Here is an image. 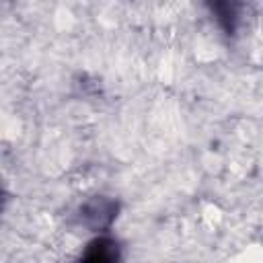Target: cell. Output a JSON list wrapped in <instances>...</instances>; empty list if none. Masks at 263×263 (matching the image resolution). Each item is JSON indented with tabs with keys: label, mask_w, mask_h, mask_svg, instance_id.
I'll list each match as a JSON object with an SVG mask.
<instances>
[{
	"label": "cell",
	"mask_w": 263,
	"mask_h": 263,
	"mask_svg": "<svg viewBox=\"0 0 263 263\" xmlns=\"http://www.w3.org/2000/svg\"><path fill=\"white\" fill-rule=\"evenodd\" d=\"M82 263H117V249H115V242H109V240H99V242H95V245L86 251Z\"/></svg>",
	"instance_id": "obj_1"
}]
</instances>
